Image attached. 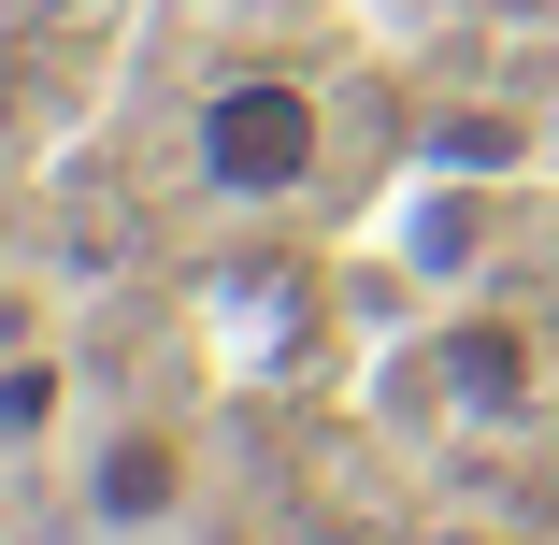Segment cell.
<instances>
[{
    "label": "cell",
    "instance_id": "cell-1",
    "mask_svg": "<svg viewBox=\"0 0 559 545\" xmlns=\"http://www.w3.org/2000/svg\"><path fill=\"white\" fill-rule=\"evenodd\" d=\"M330 173V100L301 86V72H215L201 86V187L215 201H245V215H273V201H301Z\"/></svg>",
    "mask_w": 559,
    "mask_h": 545
},
{
    "label": "cell",
    "instance_id": "cell-2",
    "mask_svg": "<svg viewBox=\"0 0 559 545\" xmlns=\"http://www.w3.org/2000/svg\"><path fill=\"white\" fill-rule=\"evenodd\" d=\"M72 488H86V531L100 545H158L187 517V488H201V446H187L173 416H100L86 446H72Z\"/></svg>",
    "mask_w": 559,
    "mask_h": 545
},
{
    "label": "cell",
    "instance_id": "cell-3",
    "mask_svg": "<svg viewBox=\"0 0 559 545\" xmlns=\"http://www.w3.org/2000/svg\"><path fill=\"white\" fill-rule=\"evenodd\" d=\"M444 388L488 402V416H516L531 402V331H516V316H460V331H444Z\"/></svg>",
    "mask_w": 559,
    "mask_h": 545
}]
</instances>
